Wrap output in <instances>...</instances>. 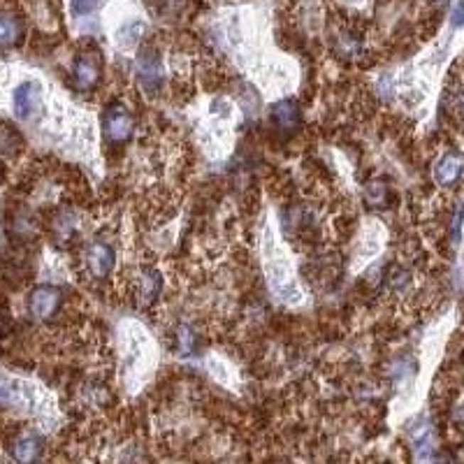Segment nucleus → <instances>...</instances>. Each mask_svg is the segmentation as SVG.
<instances>
[{
  "label": "nucleus",
  "instance_id": "nucleus-14",
  "mask_svg": "<svg viewBox=\"0 0 464 464\" xmlns=\"http://www.w3.org/2000/svg\"><path fill=\"white\" fill-rule=\"evenodd\" d=\"M98 5V0H72V12L75 14H89L93 7Z\"/></svg>",
  "mask_w": 464,
  "mask_h": 464
},
{
  "label": "nucleus",
  "instance_id": "nucleus-5",
  "mask_svg": "<svg viewBox=\"0 0 464 464\" xmlns=\"http://www.w3.org/2000/svg\"><path fill=\"white\" fill-rule=\"evenodd\" d=\"M84 260H86V265H89L91 274H95L98 279H104V276H109L112 267H114V251L107 247V244L93 242L86 247Z\"/></svg>",
  "mask_w": 464,
  "mask_h": 464
},
{
  "label": "nucleus",
  "instance_id": "nucleus-10",
  "mask_svg": "<svg viewBox=\"0 0 464 464\" xmlns=\"http://www.w3.org/2000/svg\"><path fill=\"white\" fill-rule=\"evenodd\" d=\"M21 38V21L14 14H0V49L14 47Z\"/></svg>",
  "mask_w": 464,
  "mask_h": 464
},
{
  "label": "nucleus",
  "instance_id": "nucleus-6",
  "mask_svg": "<svg viewBox=\"0 0 464 464\" xmlns=\"http://www.w3.org/2000/svg\"><path fill=\"white\" fill-rule=\"evenodd\" d=\"M462 165H464L462 156L458 151H448L434 168L436 181H439L441 186H453V183H458L460 174H462Z\"/></svg>",
  "mask_w": 464,
  "mask_h": 464
},
{
  "label": "nucleus",
  "instance_id": "nucleus-16",
  "mask_svg": "<svg viewBox=\"0 0 464 464\" xmlns=\"http://www.w3.org/2000/svg\"><path fill=\"white\" fill-rule=\"evenodd\" d=\"M10 401H12V390H10V385L0 381V406L10 404Z\"/></svg>",
  "mask_w": 464,
  "mask_h": 464
},
{
  "label": "nucleus",
  "instance_id": "nucleus-17",
  "mask_svg": "<svg viewBox=\"0 0 464 464\" xmlns=\"http://www.w3.org/2000/svg\"><path fill=\"white\" fill-rule=\"evenodd\" d=\"M462 21V5H458V10H455V23Z\"/></svg>",
  "mask_w": 464,
  "mask_h": 464
},
{
  "label": "nucleus",
  "instance_id": "nucleus-3",
  "mask_svg": "<svg viewBox=\"0 0 464 464\" xmlns=\"http://www.w3.org/2000/svg\"><path fill=\"white\" fill-rule=\"evenodd\" d=\"M137 72H139V82H142V86L149 93H156L163 86V65L153 49H144L139 54Z\"/></svg>",
  "mask_w": 464,
  "mask_h": 464
},
{
  "label": "nucleus",
  "instance_id": "nucleus-4",
  "mask_svg": "<svg viewBox=\"0 0 464 464\" xmlns=\"http://www.w3.org/2000/svg\"><path fill=\"white\" fill-rule=\"evenodd\" d=\"M75 86L80 91H91L100 80V56L98 54H82L75 60Z\"/></svg>",
  "mask_w": 464,
  "mask_h": 464
},
{
  "label": "nucleus",
  "instance_id": "nucleus-12",
  "mask_svg": "<svg viewBox=\"0 0 464 464\" xmlns=\"http://www.w3.org/2000/svg\"><path fill=\"white\" fill-rule=\"evenodd\" d=\"M149 5L153 7L158 14H165V16H172L183 10V5H186V0H146Z\"/></svg>",
  "mask_w": 464,
  "mask_h": 464
},
{
  "label": "nucleus",
  "instance_id": "nucleus-9",
  "mask_svg": "<svg viewBox=\"0 0 464 464\" xmlns=\"http://www.w3.org/2000/svg\"><path fill=\"white\" fill-rule=\"evenodd\" d=\"M35 102H38V86H35L33 82L21 84L19 89H16V93H14L16 114H19L21 119H28L33 107H35Z\"/></svg>",
  "mask_w": 464,
  "mask_h": 464
},
{
  "label": "nucleus",
  "instance_id": "nucleus-2",
  "mask_svg": "<svg viewBox=\"0 0 464 464\" xmlns=\"http://www.w3.org/2000/svg\"><path fill=\"white\" fill-rule=\"evenodd\" d=\"M60 306V291L54 286H38L28 300V309L38 320H51Z\"/></svg>",
  "mask_w": 464,
  "mask_h": 464
},
{
  "label": "nucleus",
  "instance_id": "nucleus-7",
  "mask_svg": "<svg viewBox=\"0 0 464 464\" xmlns=\"http://www.w3.org/2000/svg\"><path fill=\"white\" fill-rule=\"evenodd\" d=\"M40 450H42V441H40V436L33 434V432H26V434H21V436H16V439L12 441V446H10L12 458L19 460V462H33V460H38Z\"/></svg>",
  "mask_w": 464,
  "mask_h": 464
},
{
  "label": "nucleus",
  "instance_id": "nucleus-8",
  "mask_svg": "<svg viewBox=\"0 0 464 464\" xmlns=\"http://www.w3.org/2000/svg\"><path fill=\"white\" fill-rule=\"evenodd\" d=\"M272 119L276 128H281L284 133H291L300 124V109H297V104L293 100H284L272 107Z\"/></svg>",
  "mask_w": 464,
  "mask_h": 464
},
{
  "label": "nucleus",
  "instance_id": "nucleus-13",
  "mask_svg": "<svg viewBox=\"0 0 464 464\" xmlns=\"http://www.w3.org/2000/svg\"><path fill=\"white\" fill-rule=\"evenodd\" d=\"M367 200L376 207H383L385 205V186H381V183H372V186L367 188Z\"/></svg>",
  "mask_w": 464,
  "mask_h": 464
},
{
  "label": "nucleus",
  "instance_id": "nucleus-1",
  "mask_svg": "<svg viewBox=\"0 0 464 464\" xmlns=\"http://www.w3.org/2000/svg\"><path fill=\"white\" fill-rule=\"evenodd\" d=\"M102 130L107 142L112 144H121L130 137V130H133V119H130L128 109L124 104H112L107 107L102 117Z\"/></svg>",
  "mask_w": 464,
  "mask_h": 464
},
{
  "label": "nucleus",
  "instance_id": "nucleus-15",
  "mask_svg": "<svg viewBox=\"0 0 464 464\" xmlns=\"http://www.w3.org/2000/svg\"><path fill=\"white\" fill-rule=\"evenodd\" d=\"M179 344H181V351H186V353H190L193 351V332L188 330V328H181L179 330Z\"/></svg>",
  "mask_w": 464,
  "mask_h": 464
},
{
  "label": "nucleus",
  "instance_id": "nucleus-11",
  "mask_svg": "<svg viewBox=\"0 0 464 464\" xmlns=\"http://www.w3.org/2000/svg\"><path fill=\"white\" fill-rule=\"evenodd\" d=\"M161 274L156 272V269H144L142 274L137 279V295L142 297L144 302H151L156 295L161 293Z\"/></svg>",
  "mask_w": 464,
  "mask_h": 464
}]
</instances>
